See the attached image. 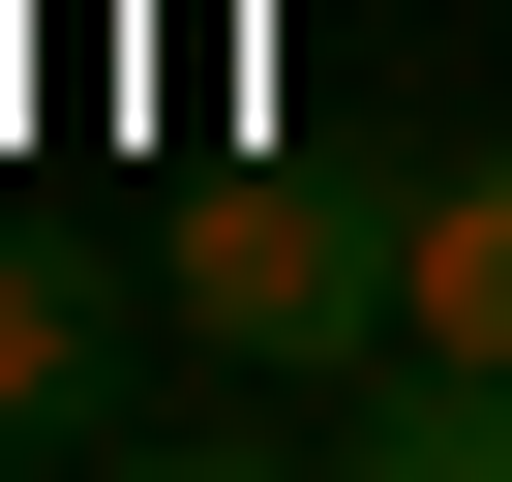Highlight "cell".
<instances>
[{"mask_svg":"<svg viewBox=\"0 0 512 482\" xmlns=\"http://www.w3.org/2000/svg\"><path fill=\"white\" fill-rule=\"evenodd\" d=\"M151 302H181L211 362H392V332H422V272H392V181H211V211L151 241Z\"/></svg>","mask_w":512,"mask_h":482,"instance_id":"6da1fadb","label":"cell"},{"mask_svg":"<svg viewBox=\"0 0 512 482\" xmlns=\"http://www.w3.org/2000/svg\"><path fill=\"white\" fill-rule=\"evenodd\" d=\"M332 482H512V362L392 332V362H362V452H332Z\"/></svg>","mask_w":512,"mask_h":482,"instance_id":"277c9868","label":"cell"},{"mask_svg":"<svg viewBox=\"0 0 512 482\" xmlns=\"http://www.w3.org/2000/svg\"><path fill=\"white\" fill-rule=\"evenodd\" d=\"M91 482H332V452H272V422H151V452H91Z\"/></svg>","mask_w":512,"mask_h":482,"instance_id":"5b68a950","label":"cell"},{"mask_svg":"<svg viewBox=\"0 0 512 482\" xmlns=\"http://www.w3.org/2000/svg\"><path fill=\"white\" fill-rule=\"evenodd\" d=\"M392 272H422V332H452V362H512V121L392 181Z\"/></svg>","mask_w":512,"mask_h":482,"instance_id":"3957f363","label":"cell"},{"mask_svg":"<svg viewBox=\"0 0 512 482\" xmlns=\"http://www.w3.org/2000/svg\"><path fill=\"white\" fill-rule=\"evenodd\" d=\"M121 362H151V302L91 272V241H0V452H91Z\"/></svg>","mask_w":512,"mask_h":482,"instance_id":"7a4b0ae2","label":"cell"},{"mask_svg":"<svg viewBox=\"0 0 512 482\" xmlns=\"http://www.w3.org/2000/svg\"><path fill=\"white\" fill-rule=\"evenodd\" d=\"M0 482H31V452H0Z\"/></svg>","mask_w":512,"mask_h":482,"instance_id":"8992f818","label":"cell"}]
</instances>
